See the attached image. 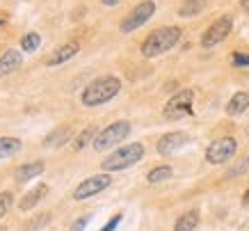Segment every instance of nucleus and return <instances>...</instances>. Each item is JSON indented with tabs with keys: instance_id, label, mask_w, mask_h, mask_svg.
<instances>
[{
	"instance_id": "nucleus-16",
	"label": "nucleus",
	"mask_w": 249,
	"mask_h": 231,
	"mask_svg": "<svg viewBox=\"0 0 249 231\" xmlns=\"http://www.w3.org/2000/svg\"><path fill=\"white\" fill-rule=\"evenodd\" d=\"M21 147H23V142L18 137H0V160L16 156L21 151Z\"/></svg>"
},
{
	"instance_id": "nucleus-17",
	"label": "nucleus",
	"mask_w": 249,
	"mask_h": 231,
	"mask_svg": "<svg viewBox=\"0 0 249 231\" xmlns=\"http://www.w3.org/2000/svg\"><path fill=\"white\" fill-rule=\"evenodd\" d=\"M206 7V0H183L181 7H178V16L183 19H192V16L201 14Z\"/></svg>"
},
{
	"instance_id": "nucleus-2",
	"label": "nucleus",
	"mask_w": 249,
	"mask_h": 231,
	"mask_svg": "<svg viewBox=\"0 0 249 231\" xmlns=\"http://www.w3.org/2000/svg\"><path fill=\"white\" fill-rule=\"evenodd\" d=\"M181 35L183 30L178 25H162V28L153 30L149 37L144 39L142 46H140V53L144 58H158L162 53L172 51L174 46L181 41Z\"/></svg>"
},
{
	"instance_id": "nucleus-21",
	"label": "nucleus",
	"mask_w": 249,
	"mask_h": 231,
	"mask_svg": "<svg viewBox=\"0 0 249 231\" xmlns=\"http://www.w3.org/2000/svg\"><path fill=\"white\" fill-rule=\"evenodd\" d=\"M172 176V167L169 165H158V167H153L149 174H146V181L149 183H162Z\"/></svg>"
},
{
	"instance_id": "nucleus-24",
	"label": "nucleus",
	"mask_w": 249,
	"mask_h": 231,
	"mask_svg": "<svg viewBox=\"0 0 249 231\" xmlns=\"http://www.w3.org/2000/svg\"><path fill=\"white\" fill-rule=\"evenodd\" d=\"M231 60L235 67H249V55L247 53H231Z\"/></svg>"
},
{
	"instance_id": "nucleus-18",
	"label": "nucleus",
	"mask_w": 249,
	"mask_h": 231,
	"mask_svg": "<svg viewBox=\"0 0 249 231\" xmlns=\"http://www.w3.org/2000/svg\"><path fill=\"white\" fill-rule=\"evenodd\" d=\"M196 224H199V213L196 211H188V213H183L176 224H174V231H195Z\"/></svg>"
},
{
	"instance_id": "nucleus-22",
	"label": "nucleus",
	"mask_w": 249,
	"mask_h": 231,
	"mask_svg": "<svg viewBox=\"0 0 249 231\" xmlns=\"http://www.w3.org/2000/svg\"><path fill=\"white\" fill-rule=\"evenodd\" d=\"M39 44H41V35H39V32H28L25 37H21V51L23 53L37 51Z\"/></svg>"
},
{
	"instance_id": "nucleus-25",
	"label": "nucleus",
	"mask_w": 249,
	"mask_h": 231,
	"mask_svg": "<svg viewBox=\"0 0 249 231\" xmlns=\"http://www.w3.org/2000/svg\"><path fill=\"white\" fill-rule=\"evenodd\" d=\"M247 170H249V156H247V158H242L240 163H238V165L233 167V170L229 172V176H238V174H242V172H247Z\"/></svg>"
},
{
	"instance_id": "nucleus-12",
	"label": "nucleus",
	"mask_w": 249,
	"mask_h": 231,
	"mask_svg": "<svg viewBox=\"0 0 249 231\" xmlns=\"http://www.w3.org/2000/svg\"><path fill=\"white\" fill-rule=\"evenodd\" d=\"M23 64V55L21 51H16V48H9L0 55V78H5V76H12L16 74Z\"/></svg>"
},
{
	"instance_id": "nucleus-3",
	"label": "nucleus",
	"mask_w": 249,
	"mask_h": 231,
	"mask_svg": "<svg viewBox=\"0 0 249 231\" xmlns=\"http://www.w3.org/2000/svg\"><path fill=\"white\" fill-rule=\"evenodd\" d=\"M144 156V144L142 142H133V144H126V147H119V149H114L112 154L107 158H103V163H101V170L106 172H119V170H126L130 165L140 163Z\"/></svg>"
},
{
	"instance_id": "nucleus-28",
	"label": "nucleus",
	"mask_w": 249,
	"mask_h": 231,
	"mask_svg": "<svg viewBox=\"0 0 249 231\" xmlns=\"http://www.w3.org/2000/svg\"><path fill=\"white\" fill-rule=\"evenodd\" d=\"M87 222H89V217H87V215L78 217V222H73V227H71V231H83L85 227H87Z\"/></svg>"
},
{
	"instance_id": "nucleus-30",
	"label": "nucleus",
	"mask_w": 249,
	"mask_h": 231,
	"mask_svg": "<svg viewBox=\"0 0 249 231\" xmlns=\"http://www.w3.org/2000/svg\"><path fill=\"white\" fill-rule=\"evenodd\" d=\"M7 19H9L7 12H0V25H5V23H7Z\"/></svg>"
},
{
	"instance_id": "nucleus-26",
	"label": "nucleus",
	"mask_w": 249,
	"mask_h": 231,
	"mask_svg": "<svg viewBox=\"0 0 249 231\" xmlns=\"http://www.w3.org/2000/svg\"><path fill=\"white\" fill-rule=\"evenodd\" d=\"M48 217H51V213H41V215L39 217H35V220H37V222H30V224H25V227H28V229H37V227H44L46 222H48Z\"/></svg>"
},
{
	"instance_id": "nucleus-20",
	"label": "nucleus",
	"mask_w": 249,
	"mask_h": 231,
	"mask_svg": "<svg viewBox=\"0 0 249 231\" xmlns=\"http://www.w3.org/2000/svg\"><path fill=\"white\" fill-rule=\"evenodd\" d=\"M94 137H96V133H94V126H87L80 135H76L73 137V142H71V149L73 151H83L89 142H94Z\"/></svg>"
},
{
	"instance_id": "nucleus-33",
	"label": "nucleus",
	"mask_w": 249,
	"mask_h": 231,
	"mask_svg": "<svg viewBox=\"0 0 249 231\" xmlns=\"http://www.w3.org/2000/svg\"><path fill=\"white\" fill-rule=\"evenodd\" d=\"M0 231H7V227H0Z\"/></svg>"
},
{
	"instance_id": "nucleus-14",
	"label": "nucleus",
	"mask_w": 249,
	"mask_h": 231,
	"mask_svg": "<svg viewBox=\"0 0 249 231\" xmlns=\"http://www.w3.org/2000/svg\"><path fill=\"white\" fill-rule=\"evenodd\" d=\"M249 108V92H235L233 96H231V101L227 103V115L229 117H238V115H242V112Z\"/></svg>"
},
{
	"instance_id": "nucleus-7",
	"label": "nucleus",
	"mask_w": 249,
	"mask_h": 231,
	"mask_svg": "<svg viewBox=\"0 0 249 231\" xmlns=\"http://www.w3.org/2000/svg\"><path fill=\"white\" fill-rule=\"evenodd\" d=\"M238 151V142L235 137L227 135V137H217L215 142H211V147L206 149V160L211 165H224L235 156Z\"/></svg>"
},
{
	"instance_id": "nucleus-9",
	"label": "nucleus",
	"mask_w": 249,
	"mask_h": 231,
	"mask_svg": "<svg viewBox=\"0 0 249 231\" xmlns=\"http://www.w3.org/2000/svg\"><path fill=\"white\" fill-rule=\"evenodd\" d=\"M110 183H112V176H110V174H106V172H103V174H94V176H89V179H85L83 183H78V188L73 190V199L76 201L89 199V197H94V194L107 190Z\"/></svg>"
},
{
	"instance_id": "nucleus-27",
	"label": "nucleus",
	"mask_w": 249,
	"mask_h": 231,
	"mask_svg": "<svg viewBox=\"0 0 249 231\" xmlns=\"http://www.w3.org/2000/svg\"><path fill=\"white\" fill-rule=\"evenodd\" d=\"M121 217H124V215H121V213H117V215H114V217H110V222H107V224H106V227H103V229H101V231H114V229H117V224L121 222Z\"/></svg>"
},
{
	"instance_id": "nucleus-8",
	"label": "nucleus",
	"mask_w": 249,
	"mask_h": 231,
	"mask_svg": "<svg viewBox=\"0 0 249 231\" xmlns=\"http://www.w3.org/2000/svg\"><path fill=\"white\" fill-rule=\"evenodd\" d=\"M231 30H233V16H219L215 23H211L208 25V30L204 32V37H201V46L204 48H213V46L222 44L224 39L231 35Z\"/></svg>"
},
{
	"instance_id": "nucleus-11",
	"label": "nucleus",
	"mask_w": 249,
	"mask_h": 231,
	"mask_svg": "<svg viewBox=\"0 0 249 231\" xmlns=\"http://www.w3.org/2000/svg\"><path fill=\"white\" fill-rule=\"evenodd\" d=\"M185 142H188V135L183 133V131H172V133L162 135L156 147H158V154L167 156V154H174V151H178L181 147H185Z\"/></svg>"
},
{
	"instance_id": "nucleus-13",
	"label": "nucleus",
	"mask_w": 249,
	"mask_h": 231,
	"mask_svg": "<svg viewBox=\"0 0 249 231\" xmlns=\"http://www.w3.org/2000/svg\"><path fill=\"white\" fill-rule=\"evenodd\" d=\"M46 194H48V186H46V183H39V186H35L30 192H28L21 201H18V209H21V211H32L39 204V201L44 199Z\"/></svg>"
},
{
	"instance_id": "nucleus-10",
	"label": "nucleus",
	"mask_w": 249,
	"mask_h": 231,
	"mask_svg": "<svg viewBox=\"0 0 249 231\" xmlns=\"http://www.w3.org/2000/svg\"><path fill=\"white\" fill-rule=\"evenodd\" d=\"M78 53H80V44H78V41H67V44H62L60 48H55V51L46 58V67H60V64L69 62L71 58H76Z\"/></svg>"
},
{
	"instance_id": "nucleus-4",
	"label": "nucleus",
	"mask_w": 249,
	"mask_h": 231,
	"mask_svg": "<svg viewBox=\"0 0 249 231\" xmlns=\"http://www.w3.org/2000/svg\"><path fill=\"white\" fill-rule=\"evenodd\" d=\"M130 131H133L130 121H126V119L114 121V124H110V126L103 128L101 133H96V137H94V142H91V147H94L96 151L112 149V147H117L121 140H126V137H128Z\"/></svg>"
},
{
	"instance_id": "nucleus-31",
	"label": "nucleus",
	"mask_w": 249,
	"mask_h": 231,
	"mask_svg": "<svg viewBox=\"0 0 249 231\" xmlns=\"http://www.w3.org/2000/svg\"><path fill=\"white\" fill-rule=\"evenodd\" d=\"M242 204H245V206H247V209H249V190H247V192H245V194H242Z\"/></svg>"
},
{
	"instance_id": "nucleus-6",
	"label": "nucleus",
	"mask_w": 249,
	"mask_h": 231,
	"mask_svg": "<svg viewBox=\"0 0 249 231\" xmlns=\"http://www.w3.org/2000/svg\"><path fill=\"white\" fill-rule=\"evenodd\" d=\"M153 14H156V2H153V0H142L140 5H135V7L126 14V19H124L119 25V30L126 32V35H128V32H135L137 28H142Z\"/></svg>"
},
{
	"instance_id": "nucleus-29",
	"label": "nucleus",
	"mask_w": 249,
	"mask_h": 231,
	"mask_svg": "<svg viewBox=\"0 0 249 231\" xmlns=\"http://www.w3.org/2000/svg\"><path fill=\"white\" fill-rule=\"evenodd\" d=\"M121 0H101V5H106V7H114V5H119Z\"/></svg>"
},
{
	"instance_id": "nucleus-1",
	"label": "nucleus",
	"mask_w": 249,
	"mask_h": 231,
	"mask_svg": "<svg viewBox=\"0 0 249 231\" xmlns=\"http://www.w3.org/2000/svg\"><path fill=\"white\" fill-rule=\"evenodd\" d=\"M121 92V80L117 76H101L96 80H91L80 94V101L87 108H96L103 105L107 101H112L117 94Z\"/></svg>"
},
{
	"instance_id": "nucleus-5",
	"label": "nucleus",
	"mask_w": 249,
	"mask_h": 231,
	"mask_svg": "<svg viewBox=\"0 0 249 231\" xmlns=\"http://www.w3.org/2000/svg\"><path fill=\"white\" fill-rule=\"evenodd\" d=\"M192 103H195V92L192 90L176 92V94L165 103V108H162V117L169 121L190 117V115H192Z\"/></svg>"
},
{
	"instance_id": "nucleus-15",
	"label": "nucleus",
	"mask_w": 249,
	"mask_h": 231,
	"mask_svg": "<svg viewBox=\"0 0 249 231\" xmlns=\"http://www.w3.org/2000/svg\"><path fill=\"white\" fill-rule=\"evenodd\" d=\"M41 172H44V163H41V160H37V163L21 165V170L16 172V181H18V183H28L30 179L39 176Z\"/></svg>"
},
{
	"instance_id": "nucleus-23",
	"label": "nucleus",
	"mask_w": 249,
	"mask_h": 231,
	"mask_svg": "<svg viewBox=\"0 0 249 231\" xmlns=\"http://www.w3.org/2000/svg\"><path fill=\"white\" fill-rule=\"evenodd\" d=\"M12 201H14V194H12V192H7V190H5V192H0V220L9 213V209H12Z\"/></svg>"
},
{
	"instance_id": "nucleus-32",
	"label": "nucleus",
	"mask_w": 249,
	"mask_h": 231,
	"mask_svg": "<svg viewBox=\"0 0 249 231\" xmlns=\"http://www.w3.org/2000/svg\"><path fill=\"white\" fill-rule=\"evenodd\" d=\"M240 5H242V9L249 14V0H240Z\"/></svg>"
},
{
	"instance_id": "nucleus-19",
	"label": "nucleus",
	"mask_w": 249,
	"mask_h": 231,
	"mask_svg": "<svg viewBox=\"0 0 249 231\" xmlns=\"http://www.w3.org/2000/svg\"><path fill=\"white\" fill-rule=\"evenodd\" d=\"M69 137H71V128L62 126V128H57V131H53V133L46 135L44 147H62V144H64Z\"/></svg>"
}]
</instances>
